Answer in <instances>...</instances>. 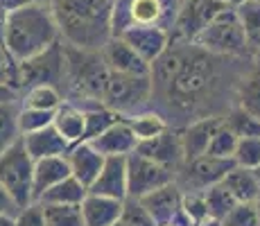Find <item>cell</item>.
Returning <instances> with one entry per match:
<instances>
[{
  "label": "cell",
  "instance_id": "obj_56",
  "mask_svg": "<svg viewBox=\"0 0 260 226\" xmlns=\"http://www.w3.org/2000/svg\"><path fill=\"white\" fill-rule=\"evenodd\" d=\"M111 3H118V0H111Z\"/></svg>",
  "mask_w": 260,
  "mask_h": 226
},
{
  "label": "cell",
  "instance_id": "obj_28",
  "mask_svg": "<svg viewBox=\"0 0 260 226\" xmlns=\"http://www.w3.org/2000/svg\"><path fill=\"white\" fill-rule=\"evenodd\" d=\"M21 100V107L29 109H46V111H57L66 100L63 93L57 86H50V84H39V86H29L18 93Z\"/></svg>",
  "mask_w": 260,
  "mask_h": 226
},
{
  "label": "cell",
  "instance_id": "obj_16",
  "mask_svg": "<svg viewBox=\"0 0 260 226\" xmlns=\"http://www.w3.org/2000/svg\"><path fill=\"white\" fill-rule=\"evenodd\" d=\"M141 204L156 224H172L183 215V190L177 185V181H172L141 197Z\"/></svg>",
  "mask_w": 260,
  "mask_h": 226
},
{
  "label": "cell",
  "instance_id": "obj_29",
  "mask_svg": "<svg viewBox=\"0 0 260 226\" xmlns=\"http://www.w3.org/2000/svg\"><path fill=\"white\" fill-rule=\"evenodd\" d=\"M236 104L260 120V68H256L253 63L240 79Z\"/></svg>",
  "mask_w": 260,
  "mask_h": 226
},
{
  "label": "cell",
  "instance_id": "obj_55",
  "mask_svg": "<svg viewBox=\"0 0 260 226\" xmlns=\"http://www.w3.org/2000/svg\"><path fill=\"white\" fill-rule=\"evenodd\" d=\"M258 213H260V199H258Z\"/></svg>",
  "mask_w": 260,
  "mask_h": 226
},
{
  "label": "cell",
  "instance_id": "obj_53",
  "mask_svg": "<svg viewBox=\"0 0 260 226\" xmlns=\"http://www.w3.org/2000/svg\"><path fill=\"white\" fill-rule=\"evenodd\" d=\"M113 226H124V224H122V222H116V224H113Z\"/></svg>",
  "mask_w": 260,
  "mask_h": 226
},
{
  "label": "cell",
  "instance_id": "obj_44",
  "mask_svg": "<svg viewBox=\"0 0 260 226\" xmlns=\"http://www.w3.org/2000/svg\"><path fill=\"white\" fill-rule=\"evenodd\" d=\"M18 210H21V206L14 202V197L7 192V188H5V185L0 183V213H5V215H14V217H16Z\"/></svg>",
  "mask_w": 260,
  "mask_h": 226
},
{
  "label": "cell",
  "instance_id": "obj_11",
  "mask_svg": "<svg viewBox=\"0 0 260 226\" xmlns=\"http://www.w3.org/2000/svg\"><path fill=\"white\" fill-rule=\"evenodd\" d=\"M229 7L226 0H183L170 29V43H192L199 32Z\"/></svg>",
  "mask_w": 260,
  "mask_h": 226
},
{
  "label": "cell",
  "instance_id": "obj_47",
  "mask_svg": "<svg viewBox=\"0 0 260 226\" xmlns=\"http://www.w3.org/2000/svg\"><path fill=\"white\" fill-rule=\"evenodd\" d=\"M197 226H224V224H222V219L211 217V215H208V217H204L202 222H197Z\"/></svg>",
  "mask_w": 260,
  "mask_h": 226
},
{
  "label": "cell",
  "instance_id": "obj_40",
  "mask_svg": "<svg viewBox=\"0 0 260 226\" xmlns=\"http://www.w3.org/2000/svg\"><path fill=\"white\" fill-rule=\"evenodd\" d=\"M54 113L57 111H46V109H29V107H21V115H18V122H21V132L29 134V132H39V129L52 124Z\"/></svg>",
  "mask_w": 260,
  "mask_h": 226
},
{
  "label": "cell",
  "instance_id": "obj_6",
  "mask_svg": "<svg viewBox=\"0 0 260 226\" xmlns=\"http://www.w3.org/2000/svg\"><path fill=\"white\" fill-rule=\"evenodd\" d=\"M192 43L202 45L208 52L222 54V57L253 59L251 50H249V45H247V39H244L236 7H229V9H224L222 14H217V16L199 32V37L194 39Z\"/></svg>",
  "mask_w": 260,
  "mask_h": 226
},
{
  "label": "cell",
  "instance_id": "obj_19",
  "mask_svg": "<svg viewBox=\"0 0 260 226\" xmlns=\"http://www.w3.org/2000/svg\"><path fill=\"white\" fill-rule=\"evenodd\" d=\"M88 192L113 199H127V156H109Z\"/></svg>",
  "mask_w": 260,
  "mask_h": 226
},
{
  "label": "cell",
  "instance_id": "obj_13",
  "mask_svg": "<svg viewBox=\"0 0 260 226\" xmlns=\"http://www.w3.org/2000/svg\"><path fill=\"white\" fill-rule=\"evenodd\" d=\"M118 37L132 45L149 66L170 48V29L158 25H132L122 29Z\"/></svg>",
  "mask_w": 260,
  "mask_h": 226
},
{
  "label": "cell",
  "instance_id": "obj_35",
  "mask_svg": "<svg viewBox=\"0 0 260 226\" xmlns=\"http://www.w3.org/2000/svg\"><path fill=\"white\" fill-rule=\"evenodd\" d=\"M224 122L238 134V138H253V136H260V120L256 115L247 113L244 109H240L238 104L224 115Z\"/></svg>",
  "mask_w": 260,
  "mask_h": 226
},
{
  "label": "cell",
  "instance_id": "obj_48",
  "mask_svg": "<svg viewBox=\"0 0 260 226\" xmlns=\"http://www.w3.org/2000/svg\"><path fill=\"white\" fill-rule=\"evenodd\" d=\"M0 226H14V215L0 213Z\"/></svg>",
  "mask_w": 260,
  "mask_h": 226
},
{
  "label": "cell",
  "instance_id": "obj_37",
  "mask_svg": "<svg viewBox=\"0 0 260 226\" xmlns=\"http://www.w3.org/2000/svg\"><path fill=\"white\" fill-rule=\"evenodd\" d=\"M222 224L224 226H260L258 202H238L226 213Z\"/></svg>",
  "mask_w": 260,
  "mask_h": 226
},
{
  "label": "cell",
  "instance_id": "obj_32",
  "mask_svg": "<svg viewBox=\"0 0 260 226\" xmlns=\"http://www.w3.org/2000/svg\"><path fill=\"white\" fill-rule=\"evenodd\" d=\"M84 118H86V132H84V140H91L102 132H107L113 122H118L120 115L109 109L107 104H95V107L84 109Z\"/></svg>",
  "mask_w": 260,
  "mask_h": 226
},
{
  "label": "cell",
  "instance_id": "obj_12",
  "mask_svg": "<svg viewBox=\"0 0 260 226\" xmlns=\"http://www.w3.org/2000/svg\"><path fill=\"white\" fill-rule=\"evenodd\" d=\"M174 181V172L156 160L143 156L141 152H132L127 156V197L141 199L152 190L168 185Z\"/></svg>",
  "mask_w": 260,
  "mask_h": 226
},
{
  "label": "cell",
  "instance_id": "obj_3",
  "mask_svg": "<svg viewBox=\"0 0 260 226\" xmlns=\"http://www.w3.org/2000/svg\"><path fill=\"white\" fill-rule=\"evenodd\" d=\"M61 41L82 50H102L113 37L111 0H50Z\"/></svg>",
  "mask_w": 260,
  "mask_h": 226
},
{
  "label": "cell",
  "instance_id": "obj_22",
  "mask_svg": "<svg viewBox=\"0 0 260 226\" xmlns=\"http://www.w3.org/2000/svg\"><path fill=\"white\" fill-rule=\"evenodd\" d=\"M23 145L34 160L48 158V156H63V154H68V149L73 147V145L54 129V124H48V127L39 129V132L23 134Z\"/></svg>",
  "mask_w": 260,
  "mask_h": 226
},
{
  "label": "cell",
  "instance_id": "obj_43",
  "mask_svg": "<svg viewBox=\"0 0 260 226\" xmlns=\"http://www.w3.org/2000/svg\"><path fill=\"white\" fill-rule=\"evenodd\" d=\"M183 210L194 224L202 222L204 217H208V208H206V197L204 192H188L183 195Z\"/></svg>",
  "mask_w": 260,
  "mask_h": 226
},
{
  "label": "cell",
  "instance_id": "obj_46",
  "mask_svg": "<svg viewBox=\"0 0 260 226\" xmlns=\"http://www.w3.org/2000/svg\"><path fill=\"white\" fill-rule=\"evenodd\" d=\"M18 90L9 88V86H0V102H7V100H16Z\"/></svg>",
  "mask_w": 260,
  "mask_h": 226
},
{
  "label": "cell",
  "instance_id": "obj_27",
  "mask_svg": "<svg viewBox=\"0 0 260 226\" xmlns=\"http://www.w3.org/2000/svg\"><path fill=\"white\" fill-rule=\"evenodd\" d=\"M18 115H21V100L18 98L0 102V154L23 138Z\"/></svg>",
  "mask_w": 260,
  "mask_h": 226
},
{
  "label": "cell",
  "instance_id": "obj_5",
  "mask_svg": "<svg viewBox=\"0 0 260 226\" xmlns=\"http://www.w3.org/2000/svg\"><path fill=\"white\" fill-rule=\"evenodd\" d=\"M102 102L120 118L152 109V75H122L109 70Z\"/></svg>",
  "mask_w": 260,
  "mask_h": 226
},
{
  "label": "cell",
  "instance_id": "obj_38",
  "mask_svg": "<svg viewBox=\"0 0 260 226\" xmlns=\"http://www.w3.org/2000/svg\"><path fill=\"white\" fill-rule=\"evenodd\" d=\"M233 160H236V165H240V168L258 170L260 168V136L240 138L236 152H233Z\"/></svg>",
  "mask_w": 260,
  "mask_h": 226
},
{
  "label": "cell",
  "instance_id": "obj_17",
  "mask_svg": "<svg viewBox=\"0 0 260 226\" xmlns=\"http://www.w3.org/2000/svg\"><path fill=\"white\" fill-rule=\"evenodd\" d=\"M222 120L224 118H219V115H211V118H199V120L183 124V127H179L186 160L208 154V145H211L213 136L217 132L219 124H222Z\"/></svg>",
  "mask_w": 260,
  "mask_h": 226
},
{
  "label": "cell",
  "instance_id": "obj_34",
  "mask_svg": "<svg viewBox=\"0 0 260 226\" xmlns=\"http://www.w3.org/2000/svg\"><path fill=\"white\" fill-rule=\"evenodd\" d=\"M43 210H46V226H84L79 206L43 204Z\"/></svg>",
  "mask_w": 260,
  "mask_h": 226
},
{
  "label": "cell",
  "instance_id": "obj_18",
  "mask_svg": "<svg viewBox=\"0 0 260 226\" xmlns=\"http://www.w3.org/2000/svg\"><path fill=\"white\" fill-rule=\"evenodd\" d=\"M88 143L98 149L102 156H129L132 152H136L138 147V138L132 132V127L127 124V120L120 118L118 122H113L107 132H102L100 136L91 138Z\"/></svg>",
  "mask_w": 260,
  "mask_h": 226
},
{
  "label": "cell",
  "instance_id": "obj_52",
  "mask_svg": "<svg viewBox=\"0 0 260 226\" xmlns=\"http://www.w3.org/2000/svg\"><path fill=\"white\" fill-rule=\"evenodd\" d=\"M158 226H177V224H158Z\"/></svg>",
  "mask_w": 260,
  "mask_h": 226
},
{
  "label": "cell",
  "instance_id": "obj_9",
  "mask_svg": "<svg viewBox=\"0 0 260 226\" xmlns=\"http://www.w3.org/2000/svg\"><path fill=\"white\" fill-rule=\"evenodd\" d=\"M63 77H66V43L57 41L48 50L18 63V93L39 84H50L61 90Z\"/></svg>",
  "mask_w": 260,
  "mask_h": 226
},
{
  "label": "cell",
  "instance_id": "obj_54",
  "mask_svg": "<svg viewBox=\"0 0 260 226\" xmlns=\"http://www.w3.org/2000/svg\"><path fill=\"white\" fill-rule=\"evenodd\" d=\"M256 174H258V181H260V168H258V170H256Z\"/></svg>",
  "mask_w": 260,
  "mask_h": 226
},
{
  "label": "cell",
  "instance_id": "obj_41",
  "mask_svg": "<svg viewBox=\"0 0 260 226\" xmlns=\"http://www.w3.org/2000/svg\"><path fill=\"white\" fill-rule=\"evenodd\" d=\"M0 86L18 90V61L9 54L3 39H0Z\"/></svg>",
  "mask_w": 260,
  "mask_h": 226
},
{
  "label": "cell",
  "instance_id": "obj_23",
  "mask_svg": "<svg viewBox=\"0 0 260 226\" xmlns=\"http://www.w3.org/2000/svg\"><path fill=\"white\" fill-rule=\"evenodd\" d=\"M66 177H71V165H68L66 154L63 156H48L34 160V202L46 190L57 185Z\"/></svg>",
  "mask_w": 260,
  "mask_h": 226
},
{
  "label": "cell",
  "instance_id": "obj_45",
  "mask_svg": "<svg viewBox=\"0 0 260 226\" xmlns=\"http://www.w3.org/2000/svg\"><path fill=\"white\" fill-rule=\"evenodd\" d=\"M29 3H41V0H0V7H3V12H9V9H16L21 5H29Z\"/></svg>",
  "mask_w": 260,
  "mask_h": 226
},
{
  "label": "cell",
  "instance_id": "obj_8",
  "mask_svg": "<svg viewBox=\"0 0 260 226\" xmlns=\"http://www.w3.org/2000/svg\"><path fill=\"white\" fill-rule=\"evenodd\" d=\"M0 183L21 208L34 202V158L25 149L23 138L0 154Z\"/></svg>",
  "mask_w": 260,
  "mask_h": 226
},
{
  "label": "cell",
  "instance_id": "obj_15",
  "mask_svg": "<svg viewBox=\"0 0 260 226\" xmlns=\"http://www.w3.org/2000/svg\"><path fill=\"white\" fill-rule=\"evenodd\" d=\"M102 59L111 73H122V75H152V66L132 48L124 39L113 34L107 43L102 45Z\"/></svg>",
  "mask_w": 260,
  "mask_h": 226
},
{
  "label": "cell",
  "instance_id": "obj_24",
  "mask_svg": "<svg viewBox=\"0 0 260 226\" xmlns=\"http://www.w3.org/2000/svg\"><path fill=\"white\" fill-rule=\"evenodd\" d=\"M222 185L236 197V202H258L260 199V181L256 170L236 168L222 179Z\"/></svg>",
  "mask_w": 260,
  "mask_h": 226
},
{
  "label": "cell",
  "instance_id": "obj_25",
  "mask_svg": "<svg viewBox=\"0 0 260 226\" xmlns=\"http://www.w3.org/2000/svg\"><path fill=\"white\" fill-rule=\"evenodd\" d=\"M54 129L63 136L71 145L82 143L84 140V132H86V118H84V109H79L77 104L63 102L61 107L57 109L52 120Z\"/></svg>",
  "mask_w": 260,
  "mask_h": 226
},
{
  "label": "cell",
  "instance_id": "obj_57",
  "mask_svg": "<svg viewBox=\"0 0 260 226\" xmlns=\"http://www.w3.org/2000/svg\"><path fill=\"white\" fill-rule=\"evenodd\" d=\"M258 3H260V0H258Z\"/></svg>",
  "mask_w": 260,
  "mask_h": 226
},
{
  "label": "cell",
  "instance_id": "obj_36",
  "mask_svg": "<svg viewBox=\"0 0 260 226\" xmlns=\"http://www.w3.org/2000/svg\"><path fill=\"white\" fill-rule=\"evenodd\" d=\"M238 140H240L238 134L222 120V124H219L217 132L213 136L211 145H208V154L222 156V158H233V152H236V147H238Z\"/></svg>",
  "mask_w": 260,
  "mask_h": 226
},
{
  "label": "cell",
  "instance_id": "obj_2",
  "mask_svg": "<svg viewBox=\"0 0 260 226\" xmlns=\"http://www.w3.org/2000/svg\"><path fill=\"white\" fill-rule=\"evenodd\" d=\"M0 39L18 63L61 41L50 0L21 5L5 12L0 23Z\"/></svg>",
  "mask_w": 260,
  "mask_h": 226
},
{
  "label": "cell",
  "instance_id": "obj_7",
  "mask_svg": "<svg viewBox=\"0 0 260 226\" xmlns=\"http://www.w3.org/2000/svg\"><path fill=\"white\" fill-rule=\"evenodd\" d=\"M181 0H118L113 3V34L132 25H158L172 29Z\"/></svg>",
  "mask_w": 260,
  "mask_h": 226
},
{
  "label": "cell",
  "instance_id": "obj_51",
  "mask_svg": "<svg viewBox=\"0 0 260 226\" xmlns=\"http://www.w3.org/2000/svg\"><path fill=\"white\" fill-rule=\"evenodd\" d=\"M3 14H5V12H3V7H0V23H3Z\"/></svg>",
  "mask_w": 260,
  "mask_h": 226
},
{
  "label": "cell",
  "instance_id": "obj_50",
  "mask_svg": "<svg viewBox=\"0 0 260 226\" xmlns=\"http://www.w3.org/2000/svg\"><path fill=\"white\" fill-rule=\"evenodd\" d=\"M226 3L231 5V7H238V5H240V3H244V0H226Z\"/></svg>",
  "mask_w": 260,
  "mask_h": 226
},
{
  "label": "cell",
  "instance_id": "obj_10",
  "mask_svg": "<svg viewBox=\"0 0 260 226\" xmlns=\"http://www.w3.org/2000/svg\"><path fill=\"white\" fill-rule=\"evenodd\" d=\"M236 168L233 158H222L213 156V154H204V156L183 160V165L177 170V185L183 190V195L188 192H204L215 183H222V179L226 177L231 170Z\"/></svg>",
  "mask_w": 260,
  "mask_h": 226
},
{
  "label": "cell",
  "instance_id": "obj_58",
  "mask_svg": "<svg viewBox=\"0 0 260 226\" xmlns=\"http://www.w3.org/2000/svg\"><path fill=\"white\" fill-rule=\"evenodd\" d=\"M181 3H183V0H181Z\"/></svg>",
  "mask_w": 260,
  "mask_h": 226
},
{
  "label": "cell",
  "instance_id": "obj_21",
  "mask_svg": "<svg viewBox=\"0 0 260 226\" xmlns=\"http://www.w3.org/2000/svg\"><path fill=\"white\" fill-rule=\"evenodd\" d=\"M122 204L124 199L104 197V195L88 192L82 202V217L84 226H113L122 217Z\"/></svg>",
  "mask_w": 260,
  "mask_h": 226
},
{
  "label": "cell",
  "instance_id": "obj_14",
  "mask_svg": "<svg viewBox=\"0 0 260 226\" xmlns=\"http://www.w3.org/2000/svg\"><path fill=\"white\" fill-rule=\"evenodd\" d=\"M136 152H141L143 156L170 168L174 172V177H177V170L181 168L183 160H186L183 147H181V136H179V127H168L166 132L158 134L156 138L141 140Z\"/></svg>",
  "mask_w": 260,
  "mask_h": 226
},
{
  "label": "cell",
  "instance_id": "obj_33",
  "mask_svg": "<svg viewBox=\"0 0 260 226\" xmlns=\"http://www.w3.org/2000/svg\"><path fill=\"white\" fill-rule=\"evenodd\" d=\"M204 197H206L208 215H211V217H217V219H224L229 210L238 204L236 197H233L222 183H215L208 190H204Z\"/></svg>",
  "mask_w": 260,
  "mask_h": 226
},
{
  "label": "cell",
  "instance_id": "obj_39",
  "mask_svg": "<svg viewBox=\"0 0 260 226\" xmlns=\"http://www.w3.org/2000/svg\"><path fill=\"white\" fill-rule=\"evenodd\" d=\"M120 222L124 226H158L154 222V217L147 213V208L141 204V199L127 197L122 204V217Z\"/></svg>",
  "mask_w": 260,
  "mask_h": 226
},
{
  "label": "cell",
  "instance_id": "obj_30",
  "mask_svg": "<svg viewBox=\"0 0 260 226\" xmlns=\"http://www.w3.org/2000/svg\"><path fill=\"white\" fill-rule=\"evenodd\" d=\"M124 120H127V124L132 127V132L136 134L138 143H141V140L156 138L158 134H163L170 127V122L156 111V109H147V111L134 113V115H129V118H124Z\"/></svg>",
  "mask_w": 260,
  "mask_h": 226
},
{
  "label": "cell",
  "instance_id": "obj_42",
  "mask_svg": "<svg viewBox=\"0 0 260 226\" xmlns=\"http://www.w3.org/2000/svg\"><path fill=\"white\" fill-rule=\"evenodd\" d=\"M14 226H46V210L43 204L32 202L27 206H23L14 217Z\"/></svg>",
  "mask_w": 260,
  "mask_h": 226
},
{
  "label": "cell",
  "instance_id": "obj_31",
  "mask_svg": "<svg viewBox=\"0 0 260 226\" xmlns=\"http://www.w3.org/2000/svg\"><path fill=\"white\" fill-rule=\"evenodd\" d=\"M236 12H238L244 39H247V45L253 57V52L260 50V3L258 0H244V3H240L236 7Z\"/></svg>",
  "mask_w": 260,
  "mask_h": 226
},
{
  "label": "cell",
  "instance_id": "obj_1",
  "mask_svg": "<svg viewBox=\"0 0 260 226\" xmlns=\"http://www.w3.org/2000/svg\"><path fill=\"white\" fill-rule=\"evenodd\" d=\"M253 59L222 57L197 43H170L152 63V109L183 127L199 118H224L236 107L238 86Z\"/></svg>",
  "mask_w": 260,
  "mask_h": 226
},
{
  "label": "cell",
  "instance_id": "obj_4",
  "mask_svg": "<svg viewBox=\"0 0 260 226\" xmlns=\"http://www.w3.org/2000/svg\"><path fill=\"white\" fill-rule=\"evenodd\" d=\"M109 68L100 50H82L66 43V77L61 84L63 100L88 109L104 104L102 95L107 86Z\"/></svg>",
  "mask_w": 260,
  "mask_h": 226
},
{
  "label": "cell",
  "instance_id": "obj_20",
  "mask_svg": "<svg viewBox=\"0 0 260 226\" xmlns=\"http://www.w3.org/2000/svg\"><path fill=\"white\" fill-rule=\"evenodd\" d=\"M68 165H71V174L75 179H79L86 188H91V183L98 179V174L102 172L104 160L107 156L98 152L88 140H82V143H75L66 154Z\"/></svg>",
  "mask_w": 260,
  "mask_h": 226
},
{
  "label": "cell",
  "instance_id": "obj_26",
  "mask_svg": "<svg viewBox=\"0 0 260 226\" xmlns=\"http://www.w3.org/2000/svg\"><path fill=\"white\" fill-rule=\"evenodd\" d=\"M88 188L82 183L79 179H75L73 174L66 177L63 181H59L57 185H52L50 190L41 195L37 199L39 204H61V206H82V202L86 199Z\"/></svg>",
  "mask_w": 260,
  "mask_h": 226
},
{
  "label": "cell",
  "instance_id": "obj_49",
  "mask_svg": "<svg viewBox=\"0 0 260 226\" xmlns=\"http://www.w3.org/2000/svg\"><path fill=\"white\" fill-rule=\"evenodd\" d=\"M253 66L260 68V50H258V52H253Z\"/></svg>",
  "mask_w": 260,
  "mask_h": 226
}]
</instances>
